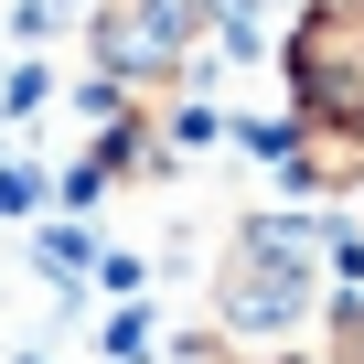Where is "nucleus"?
Segmentation results:
<instances>
[{
    "mask_svg": "<svg viewBox=\"0 0 364 364\" xmlns=\"http://www.w3.org/2000/svg\"><path fill=\"white\" fill-rule=\"evenodd\" d=\"M215 33V0H97L86 11V54H97V86L118 97H150L193 65V43Z\"/></svg>",
    "mask_w": 364,
    "mask_h": 364,
    "instance_id": "obj_3",
    "label": "nucleus"
},
{
    "mask_svg": "<svg viewBox=\"0 0 364 364\" xmlns=\"http://www.w3.org/2000/svg\"><path fill=\"white\" fill-rule=\"evenodd\" d=\"M321 321H332V289H321V236H311V215H257V225H236L225 257H215V279H204V332H215L225 353L279 364V353H300Z\"/></svg>",
    "mask_w": 364,
    "mask_h": 364,
    "instance_id": "obj_1",
    "label": "nucleus"
},
{
    "mask_svg": "<svg viewBox=\"0 0 364 364\" xmlns=\"http://www.w3.org/2000/svg\"><path fill=\"white\" fill-rule=\"evenodd\" d=\"M279 75H289L300 129L364 139V0H311L279 43Z\"/></svg>",
    "mask_w": 364,
    "mask_h": 364,
    "instance_id": "obj_2",
    "label": "nucleus"
}]
</instances>
